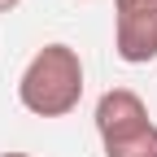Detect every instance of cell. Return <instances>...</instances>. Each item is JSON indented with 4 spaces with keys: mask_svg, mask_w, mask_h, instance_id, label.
Here are the masks:
<instances>
[{
    "mask_svg": "<svg viewBox=\"0 0 157 157\" xmlns=\"http://www.w3.org/2000/svg\"><path fill=\"white\" fill-rule=\"evenodd\" d=\"M17 101L35 118H66L83 101V57L70 44H44L17 78Z\"/></svg>",
    "mask_w": 157,
    "mask_h": 157,
    "instance_id": "cell-1",
    "label": "cell"
},
{
    "mask_svg": "<svg viewBox=\"0 0 157 157\" xmlns=\"http://www.w3.org/2000/svg\"><path fill=\"white\" fill-rule=\"evenodd\" d=\"M113 52L127 66L157 61V0H113Z\"/></svg>",
    "mask_w": 157,
    "mask_h": 157,
    "instance_id": "cell-2",
    "label": "cell"
},
{
    "mask_svg": "<svg viewBox=\"0 0 157 157\" xmlns=\"http://www.w3.org/2000/svg\"><path fill=\"white\" fill-rule=\"evenodd\" d=\"M144 127H153V118H148V105H144L140 92H131V87L101 92V101H96V135H101V148L118 144V140H131Z\"/></svg>",
    "mask_w": 157,
    "mask_h": 157,
    "instance_id": "cell-3",
    "label": "cell"
},
{
    "mask_svg": "<svg viewBox=\"0 0 157 157\" xmlns=\"http://www.w3.org/2000/svg\"><path fill=\"white\" fill-rule=\"evenodd\" d=\"M17 5H22V0H0V13H13Z\"/></svg>",
    "mask_w": 157,
    "mask_h": 157,
    "instance_id": "cell-4",
    "label": "cell"
},
{
    "mask_svg": "<svg viewBox=\"0 0 157 157\" xmlns=\"http://www.w3.org/2000/svg\"><path fill=\"white\" fill-rule=\"evenodd\" d=\"M0 157H35V153H0Z\"/></svg>",
    "mask_w": 157,
    "mask_h": 157,
    "instance_id": "cell-5",
    "label": "cell"
}]
</instances>
